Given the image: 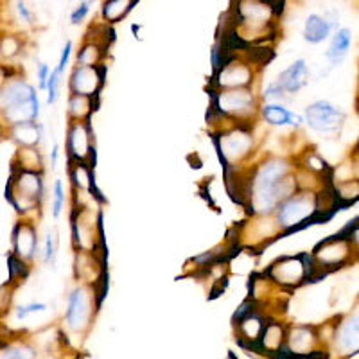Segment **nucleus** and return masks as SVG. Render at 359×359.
I'll return each mask as SVG.
<instances>
[{"label":"nucleus","mask_w":359,"mask_h":359,"mask_svg":"<svg viewBox=\"0 0 359 359\" xmlns=\"http://www.w3.org/2000/svg\"><path fill=\"white\" fill-rule=\"evenodd\" d=\"M107 43H101L99 40H86L78 50V65L99 67L104 57Z\"/></svg>","instance_id":"nucleus-20"},{"label":"nucleus","mask_w":359,"mask_h":359,"mask_svg":"<svg viewBox=\"0 0 359 359\" xmlns=\"http://www.w3.org/2000/svg\"><path fill=\"white\" fill-rule=\"evenodd\" d=\"M13 9L17 13V20L24 25H33V13L27 8L25 0H15L13 2Z\"/></svg>","instance_id":"nucleus-24"},{"label":"nucleus","mask_w":359,"mask_h":359,"mask_svg":"<svg viewBox=\"0 0 359 359\" xmlns=\"http://www.w3.org/2000/svg\"><path fill=\"white\" fill-rule=\"evenodd\" d=\"M214 107L219 114L233 118H245L255 111L257 101L252 90L246 88H223L214 97Z\"/></svg>","instance_id":"nucleus-7"},{"label":"nucleus","mask_w":359,"mask_h":359,"mask_svg":"<svg viewBox=\"0 0 359 359\" xmlns=\"http://www.w3.org/2000/svg\"><path fill=\"white\" fill-rule=\"evenodd\" d=\"M0 49H2V57H13L17 56L22 50V40L17 34H4L2 36V43H0Z\"/></svg>","instance_id":"nucleus-23"},{"label":"nucleus","mask_w":359,"mask_h":359,"mask_svg":"<svg viewBox=\"0 0 359 359\" xmlns=\"http://www.w3.org/2000/svg\"><path fill=\"white\" fill-rule=\"evenodd\" d=\"M309 81V69H307L306 60H297L291 63L287 69L282 70L277 78V85L280 86L286 94H297Z\"/></svg>","instance_id":"nucleus-14"},{"label":"nucleus","mask_w":359,"mask_h":359,"mask_svg":"<svg viewBox=\"0 0 359 359\" xmlns=\"http://www.w3.org/2000/svg\"><path fill=\"white\" fill-rule=\"evenodd\" d=\"M90 298L85 287L74 290L69 298V309H67V320L74 329L85 325V322L90 316Z\"/></svg>","instance_id":"nucleus-15"},{"label":"nucleus","mask_w":359,"mask_h":359,"mask_svg":"<svg viewBox=\"0 0 359 359\" xmlns=\"http://www.w3.org/2000/svg\"><path fill=\"white\" fill-rule=\"evenodd\" d=\"M139 0H102L101 18L107 25H114L126 18Z\"/></svg>","instance_id":"nucleus-18"},{"label":"nucleus","mask_w":359,"mask_h":359,"mask_svg":"<svg viewBox=\"0 0 359 359\" xmlns=\"http://www.w3.org/2000/svg\"><path fill=\"white\" fill-rule=\"evenodd\" d=\"M45 309H47V306H45V304H29V306H22V307H18L17 316H18V318L24 320L25 316H27V314L36 313V311H45Z\"/></svg>","instance_id":"nucleus-32"},{"label":"nucleus","mask_w":359,"mask_h":359,"mask_svg":"<svg viewBox=\"0 0 359 359\" xmlns=\"http://www.w3.org/2000/svg\"><path fill=\"white\" fill-rule=\"evenodd\" d=\"M252 149V135L243 130H232L230 133L221 135L219 140V153L223 155V162H237L245 158Z\"/></svg>","instance_id":"nucleus-12"},{"label":"nucleus","mask_w":359,"mask_h":359,"mask_svg":"<svg viewBox=\"0 0 359 359\" xmlns=\"http://www.w3.org/2000/svg\"><path fill=\"white\" fill-rule=\"evenodd\" d=\"M70 53H72V41L69 40V41H67V43H65V47H63L62 56H60V62H57V67H56V70H57V72H60V74L65 72L67 65H69Z\"/></svg>","instance_id":"nucleus-28"},{"label":"nucleus","mask_w":359,"mask_h":359,"mask_svg":"<svg viewBox=\"0 0 359 359\" xmlns=\"http://www.w3.org/2000/svg\"><path fill=\"white\" fill-rule=\"evenodd\" d=\"M13 250L11 252L22 261H31L34 257V252L38 248L36 229L31 223H17L13 229Z\"/></svg>","instance_id":"nucleus-13"},{"label":"nucleus","mask_w":359,"mask_h":359,"mask_svg":"<svg viewBox=\"0 0 359 359\" xmlns=\"http://www.w3.org/2000/svg\"><path fill=\"white\" fill-rule=\"evenodd\" d=\"M40 137L41 130L34 121L9 126V139L15 140V142L22 147H34L40 142Z\"/></svg>","instance_id":"nucleus-19"},{"label":"nucleus","mask_w":359,"mask_h":359,"mask_svg":"<svg viewBox=\"0 0 359 359\" xmlns=\"http://www.w3.org/2000/svg\"><path fill=\"white\" fill-rule=\"evenodd\" d=\"M50 72H53V70L49 69V65H47V63H40V65H38V83H40V88H47Z\"/></svg>","instance_id":"nucleus-31"},{"label":"nucleus","mask_w":359,"mask_h":359,"mask_svg":"<svg viewBox=\"0 0 359 359\" xmlns=\"http://www.w3.org/2000/svg\"><path fill=\"white\" fill-rule=\"evenodd\" d=\"M43 196V180L40 171H27L13 165L11 178L6 187V200L17 208V212H27L36 208Z\"/></svg>","instance_id":"nucleus-3"},{"label":"nucleus","mask_w":359,"mask_h":359,"mask_svg":"<svg viewBox=\"0 0 359 359\" xmlns=\"http://www.w3.org/2000/svg\"><path fill=\"white\" fill-rule=\"evenodd\" d=\"M352 45V31L348 27H339L331 36V43L325 50V57L329 60L331 67L339 65L347 57Z\"/></svg>","instance_id":"nucleus-17"},{"label":"nucleus","mask_w":359,"mask_h":359,"mask_svg":"<svg viewBox=\"0 0 359 359\" xmlns=\"http://www.w3.org/2000/svg\"><path fill=\"white\" fill-rule=\"evenodd\" d=\"M339 15L336 11H327L323 15L320 13H311L307 15L306 22H304V40L309 41L311 45L323 43L325 40L338 31L339 25Z\"/></svg>","instance_id":"nucleus-9"},{"label":"nucleus","mask_w":359,"mask_h":359,"mask_svg":"<svg viewBox=\"0 0 359 359\" xmlns=\"http://www.w3.org/2000/svg\"><path fill=\"white\" fill-rule=\"evenodd\" d=\"M345 230H347L348 236H351L352 243H354V246H355V252H358V257H359V217L358 219L351 221V223L345 226Z\"/></svg>","instance_id":"nucleus-30"},{"label":"nucleus","mask_w":359,"mask_h":359,"mask_svg":"<svg viewBox=\"0 0 359 359\" xmlns=\"http://www.w3.org/2000/svg\"><path fill=\"white\" fill-rule=\"evenodd\" d=\"M252 63L241 62L230 53L229 60L216 72L217 85L223 88H246L253 81Z\"/></svg>","instance_id":"nucleus-10"},{"label":"nucleus","mask_w":359,"mask_h":359,"mask_svg":"<svg viewBox=\"0 0 359 359\" xmlns=\"http://www.w3.org/2000/svg\"><path fill=\"white\" fill-rule=\"evenodd\" d=\"M271 280L278 282L280 286L297 287L300 286L306 278H313L314 264L313 255L302 253L298 257H282L275 261L266 271Z\"/></svg>","instance_id":"nucleus-5"},{"label":"nucleus","mask_w":359,"mask_h":359,"mask_svg":"<svg viewBox=\"0 0 359 359\" xmlns=\"http://www.w3.org/2000/svg\"><path fill=\"white\" fill-rule=\"evenodd\" d=\"M92 126L90 121H72L67 133V151L70 160L85 162L92 155Z\"/></svg>","instance_id":"nucleus-11"},{"label":"nucleus","mask_w":359,"mask_h":359,"mask_svg":"<svg viewBox=\"0 0 359 359\" xmlns=\"http://www.w3.org/2000/svg\"><path fill=\"white\" fill-rule=\"evenodd\" d=\"M95 0H83V2H79V6L72 11V15H70V24L72 25H78L81 24L83 20H85L86 17H88L90 9H92V6H94Z\"/></svg>","instance_id":"nucleus-25"},{"label":"nucleus","mask_w":359,"mask_h":359,"mask_svg":"<svg viewBox=\"0 0 359 359\" xmlns=\"http://www.w3.org/2000/svg\"><path fill=\"white\" fill-rule=\"evenodd\" d=\"M60 76H62V74L57 72L56 69L50 72L49 83H47V92H49V94H47V102H49V104H54V102H56L57 85H60Z\"/></svg>","instance_id":"nucleus-27"},{"label":"nucleus","mask_w":359,"mask_h":359,"mask_svg":"<svg viewBox=\"0 0 359 359\" xmlns=\"http://www.w3.org/2000/svg\"><path fill=\"white\" fill-rule=\"evenodd\" d=\"M311 255H313L314 271H320V275L332 273L359 261L354 243L345 229L336 236L327 237L325 241L318 243Z\"/></svg>","instance_id":"nucleus-2"},{"label":"nucleus","mask_w":359,"mask_h":359,"mask_svg":"<svg viewBox=\"0 0 359 359\" xmlns=\"http://www.w3.org/2000/svg\"><path fill=\"white\" fill-rule=\"evenodd\" d=\"M320 212H322L320 194L298 192V194H293L278 205L275 216H277V223L280 229L294 230L313 219L314 216H318Z\"/></svg>","instance_id":"nucleus-4"},{"label":"nucleus","mask_w":359,"mask_h":359,"mask_svg":"<svg viewBox=\"0 0 359 359\" xmlns=\"http://www.w3.org/2000/svg\"><path fill=\"white\" fill-rule=\"evenodd\" d=\"M56 160H57V146H54L53 158H50V168H56Z\"/></svg>","instance_id":"nucleus-33"},{"label":"nucleus","mask_w":359,"mask_h":359,"mask_svg":"<svg viewBox=\"0 0 359 359\" xmlns=\"http://www.w3.org/2000/svg\"><path fill=\"white\" fill-rule=\"evenodd\" d=\"M94 111V102L88 95L70 94L69 99V117L70 121H90Z\"/></svg>","instance_id":"nucleus-22"},{"label":"nucleus","mask_w":359,"mask_h":359,"mask_svg":"<svg viewBox=\"0 0 359 359\" xmlns=\"http://www.w3.org/2000/svg\"><path fill=\"white\" fill-rule=\"evenodd\" d=\"M262 118H264L266 123L271 124V126H294L298 128L302 123H306L300 115H297L294 111L287 110L284 104H275V102H269L266 107H262L261 110Z\"/></svg>","instance_id":"nucleus-16"},{"label":"nucleus","mask_w":359,"mask_h":359,"mask_svg":"<svg viewBox=\"0 0 359 359\" xmlns=\"http://www.w3.org/2000/svg\"><path fill=\"white\" fill-rule=\"evenodd\" d=\"M355 107H358V114H359V94H358V101H355Z\"/></svg>","instance_id":"nucleus-34"},{"label":"nucleus","mask_w":359,"mask_h":359,"mask_svg":"<svg viewBox=\"0 0 359 359\" xmlns=\"http://www.w3.org/2000/svg\"><path fill=\"white\" fill-rule=\"evenodd\" d=\"M2 117L9 126L36 121L40 114L38 94L24 79H13L2 86Z\"/></svg>","instance_id":"nucleus-1"},{"label":"nucleus","mask_w":359,"mask_h":359,"mask_svg":"<svg viewBox=\"0 0 359 359\" xmlns=\"http://www.w3.org/2000/svg\"><path fill=\"white\" fill-rule=\"evenodd\" d=\"M304 121L316 133L339 135L341 128L345 126L347 115H345L341 108L334 107L332 102L314 101L306 108Z\"/></svg>","instance_id":"nucleus-6"},{"label":"nucleus","mask_w":359,"mask_h":359,"mask_svg":"<svg viewBox=\"0 0 359 359\" xmlns=\"http://www.w3.org/2000/svg\"><path fill=\"white\" fill-rule=\"evenodd\" d=\"M339 345L345 351H359V314L351 316L345 323H341L338 332Z\"/></svg>","instance_id":"nucleus-21"},{"label":"nucleus","mask_w":359,"mask_h":359,"mask_svg":"<svg viewBox=\"0 0 359 359\" xmlns=\"http://www.w3.org/2000/svg\"><path fill=\"white\" fill-rule=\"evenodd\" d=\"M56 245H54V236L49 233L47 239H45V262L47 264H54V257H56Z\"/></svg>","instance_id":"nucleus-29"},{"label":"nucleus","mask_w":359,"mask_h":359,"mask_svg":"<svg viewBox=\"0 0 359 359\" xmlns=\"http://www.w3.org/2000/svg\"><path fill=\"white\" fill-rule=\"evenodd\" d=\"M104 72H107V67H86V65H76V69L72 70V76H70V94L78 95H88V97H94L99 94L102 83H104Z\"/></svg>","instance_id":"nucleus-8"},{"label":"nucleus","mask_w":359,"mask_h":359,"mask_svg":"<svg viewBox=\"0 0 359 359\" xmlns=\"http://www.w3.org/2000/svg\"><path fill=\"white\" fill-rule=\"evenodd\" d=\"M63 203H65V191H63L62 180H56V182H54V203H53L54 217H60Z\"/></svg>","instance_id":"nucleus-26"}]
</instances>
